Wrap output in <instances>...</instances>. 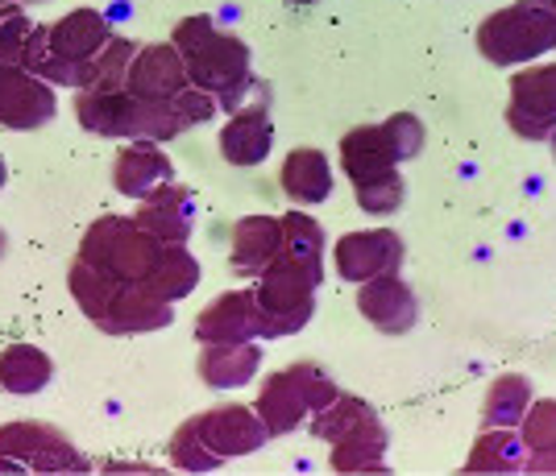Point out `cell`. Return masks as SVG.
Instances as JSON below:
<instances>
[{
	"label": "cell",
	"instance_id": "cell-1",
	"mask_svg": "<svg viewBox=\"0 0 556 476\" xmlns=\"http://www.w3.org/2000/svg\"><path fill=\"white\" fill-rule=\"evenodd\" d=\"M75 257H84L88 266L125 286L154 291L166 303L187 298L200 282V261L184 245L146 232L134 216H100L96 224H88Z\"/></svg>",
	"mask_w": 556,
	"mask_h": 476
},
{
	"label": "cell",
	"instance_id": "cell-2",
	"mask_svg": "<svg viewBox=\"0 0 556 476\" xmlns=\"http://www.w3.org/2000/svg\"><path fill=\"white\" fill-rule=\"evenodd\" d=\"M216 95L195 83L175 100H138L134 91H79L75 116L96 137H125V141H170L216 116Z\"/></svg>",
	"mask_w": 556,
	"mask_h": 476
},
{
	"label": "cell",
	"instance_id": "cell-3",
	"mask_svg": "<svg viewBox=\"0 0 556 476\" xmlns=\"http://www.w3.org/2000/svg\"><path fill=\"white\" fill-rule=\"evenodd\" d=\"M170 42L179 46L191 83L216 95V104L225 113L245 108L257 95V88H262V79H254V70H250V46L241 42L237 34L216 29L212 17H184L175 25Z\"/></svg>",
	"mask_w": 556,
	"mask_h": 476
},
{
	"label": "cell",
	"instance_id": "cell-4",
	"mask_svg": "<svg viewBox=\"0 0 556 476\" xmlns=\"http://www.w3.org/2000/svg\"><path fill=\"white\" fill-rule=\"evenodd\" d=\"M67 291L79 303V311L109 336H141V332H163L166 323H175V303L159 298L154 291L116 282L88 266L84 257L71 261Z\"/></svg>",
	"mask_w": 556,
	"mask_h": 476
},
{
	"label": "cell",
	"instance_id": "cell-5",
	"mask_svg": "<svg viewBox=\"0 0 556 476\" xmlns=\"http://www.w3.org/2000/svg\"><path fill=\"white\" fill-rule=\"evenodd\" d=\"M113 42V29L96 9H71L67 17L50 25H34L25 46V67L42 75L54 88L84 91L92 79V63L104 46Z\"/></svg>",
	"mask_w": 556,
	"mask_h": 476
},
{
	"label": "cell",
	"instance_id": "cell-6",
	"mask_svg": "<svg viewBox=\"0 0 556 476\" xmlns=\"http://www.w3.org/2000/svg\"><path fill=\"white\" fill-rule=\"evenodd\" d=\"M266 439H270V432L254 407L225 402V407H212L195 419H187L170 439L166 455L184 473H212L237 455H254Z\"/></svg>",
	"mask_w": 556,
	"mask_h": 476
},
{
	"label": "cell",
	"instance_id": "cell-7",
	"mask_svg": "<svg viewBox=\"0 0 556 476\" xmlns=\"http://www.w3.org/2000/svg\"><path fill=\"white\" fill-rule=\"evenodd\" d=\"M312 435L325 439L332 455L328 468L332 473H382V455H387V427L378 423V414L366 398L341 394L337 402L312 414Z\"/></svg>",
	"mask_w": 556,
	"mask_h": 476
},
{
	"label": "cell",
	"instance_id": "cell-8",
	"mask_svg": "<svg viewBox=\"0 0 556 476\" xmlns=\"http://www.w3.org/2000/svg\"><path fill=\"white\" fill-rule=\"evenodd\" d=\"M478 50L494 67L535 63L556 50V0H515L478 25Z\"/></svg>",
	"mask_w": 556,
	"mask_h": 476
},
{
	"label": "cell",
	"instance_id": "cell-9",
	"mask_svg": "<svg viewBox=\"0 0 556 476\" xmlns=\"http://www.w3.org/2000/svg\"><path fill=\"white\" fill-rule=\"evenodd\" d=\"M341 394H345V389L337 386L320 364L300 361V364H287V369L270 373V382L257 394L254 410L262 414V423H266L270 435H291L303 419H312V414L325 410L328 402H337Z\"/></svg>",
	"mask_w": 556,
	"mask_h": 476
},
{
	"label": "cell",
	"instance_id": "cell-10",
	"mask_svg": "<svg viewBox=\"0 0 556 476\" xmlns=\"http://www.w3.org/2000/svg\"><path fill=\"white\" fill-rule=\"evenodd\" d=\"M316 291L320 282L312 273L295 266L291 257L278 253L275 266L257 278L254 298L257 316H262V340H282L307 327V319L316 316Z\"/></svg>",
	"mask_w": 556,
	"mask_h": 476
},
{
	"label": "cell",
	"instance_id": "cell-11",
	"mask_svg": "<svg viewBox=\"0 0 556 476\" xmlns=\"http://www.w3.org/2000/svg\"><path fill=\"white\" fill-rule=\"evenodd\" d=\"M88 455L67 435L38 419L0 427V473H88Z\"/></svg>",
	"mask_w": 556,
	"mask_h": 476
},
{
	"label": "cell",
	"instance_id": "cell-12",
	"mask_svg": "<svg viewBox=\"0 0 556 476\" xmlns=\"http://www.w3.org/2000/svg\"><path fill=\"white\" fill-rule=\"evenodd\" d=\"M507 125L523 141H548L556 133V63H535L510 79Z\"/></svg>",
	"mask_w": 556,
	"mask_h": 476
},
{
	"label": "cell",
	"instance_id": "cell-13",
	"mask_svg": "<svg viewBox=\"0 0 556 476\" xmlns=\"http://www.w3.org/2000/svg\"><path fill=\"white\" fill-rule=\"evenodd\" d=\"M54 113H59L54 83H47L22 63H0V129L29 133V129L50 125Z\"/></svg>",
	"mask_w": 556,
	"mask_h": 476
},
{
	"label": "cell",
	"instance_id": "cell-14",
	"mask_svg": "<svg viewBox=\"0 0 556 476\" xmlns=\"http://www.w3.org/2000/svg\"><path fill=\"white\" fill-rule=\"evenodd\" d=\"M403 236L394 228H370V232H349L337 241L332 249V261H337V278L341 282H370V278H382V273H399L403 270Z\"/></svg>",
	"mask_w": 556,
	"mask_h": 476
},
{
	"label": "cell",
	"instance_id": "cell-15",
	"mask_svg": "<svg viewBox=\"0 0 556 476\" xmlns=\"http://www.w3.org/2000/svg\"><path fill=\"white\" fill-rule=\"evenodd\" d=\"M275 145V120H270V83H262L257 95L229 113V125L220 129V154L229 166H257L270 158Z\"/></svg>",
	"mask_w": 556,
	"mask_h": 476
},
{
	"label": "cell",
	"instance_id": "cell-16",
	"mask_svg": "<svg viewBox=\"0 0 556 476\" xmlns=\"http://www.w3.org/2000/svg\"><path fill=\"white\" fill-rule=\"evenodd\" d=\"M357 311L370 319L382 336H407L419 319L416 291L403 282V273H382L362 282L357 291Z\"/></svg>",
	"mask_w": 556,
	"mask_h": 476
},
{
	"label": "cell",
	"instance_id": "cell-17",
	"mask_svg": "<svg viewBox=\"0 0 556 476\" xmlns=\"http://www.w3.org/2000/svg\"><path fill=\"white\" fill-rule=\"evenodd\" d=\"M191 88V75L175 42H150L138 50L125 91H134L138 100H175L179 91Z\"/></svg>",
	"mask_w": 556,
	"mask_h": 476
},
{
	"label": "cell",
	"instance_id": "cell-18",
	"mask_svg": "<svg viewBox=\"0 0 556 476\" xmlns=\"http://www.w3.org/2000/svg\"><path fill=\"white\" fill-rule=\"evenodd\" d=\"M195 340L200 344H241L262 340V316H257L254 291H229L208 303L195 319Z\"/></svg>",
	"mask_w": 556,
	"mask_h": 476
},
{
	"label": "cell",
	"instance_id": "cell-19",
	"mask_svg": "<svg viewBox=\"0 0 556 476\" xmlns=\"http://www.w3.org/2000/svg\"><path fill=\"white\" fill-rule=\"evenodd\" d=\"M282 253V220L275 216H241L229 236V270L237 278H262Z\"/></svg>",
	"mask_w": 556,
	"mask_h": 476
},
{
	"label": "cell",
	"instance_id": "cell-20",
	"mask_svg": "<svg viewBox=\"0 0 556 476\" xmlns=\"http://www.w3.org/2000/svg\"><path fill=\"white\" fill-rule=\"evenodd\" d=\"M341 170L349 175L353 186H366V182L399 175V154H394L387 129H382V125L349 129V133L341 137Z\"/></svg>",
	"mask_w": 556,
	"mask_h": 476
},
{
	"label": "cell",
	"instance_id": "cell-21",
	"mask_svg": "<svg viewBox=\"0 0 556 476\" xmlns=\"http://www.w3.org/2000/svg\"><path fill=\"white\" fill-rule=\"evenodd\" d=\"M134 220H138L146 232L163 236V241L187 245V236H191V228H195V200H191L187 186H179V182L170 179V182H163V186H154L146 200H138Z\"/></svg>",
	"mask_w": 556,
	"mask_h": 476
},
{
	"label": "cell",
	"instance_id": "cell-22",
	"mask_svg": "<svg viewBox=\"0 0 556 476\" xmlns=\"http://www.w3.org/2000/svg\"><path fill=\"white\" fill-rule=\"evenodd\" d=\"M175 179V166L159 150V141H129L113 166V186L129 200H146L154 186Z\"/></svg>",
	"mask_w": 556,
	"mask_h": 476
},
{
	"label": "cell",
	"instance_id": "cell-23",
	"mask_svg": "<svg viewBox=\"0 0 556 476\" xmlns=\"http://www.w3.org/2000/svg\"><path fill=\"white\" fill-rule=\"evenodd\" d=\"M282 195L295 207H316L332 195V162L325 150H291L282 162V175H278Z\"/></svg>",
	"mask_w": 556,
	"mask_h": 476
},
{
	"label": "cell",
	"instance_id": "cell-24",
	"mask_svg": "<svg viewBox=\"0 0 556 476\" xmlns=\"http://www.w3.org/2000/svg\"><path fill=\"white\" fill-rule=\"evenodd\" d=\"M257 364H262V348L254 340L241 344H204L200 352V382L212 389H237L254 382Z\"/></svg>",
	"mask_w": 556,
	"mask_h": 476
},
{
	"label": "cell",
	"instance_id": "cell-25",
	"mask_svg": "<svg viewBox=\"0 0 556 476\" xmlns=\"http://www.w3.org/2000/svg\"><path fill=\"white\" fill-rule=\"evenodd\" d=\"M528 464V443L515 427H482V435L473 439L469 460L462 464V473H523Z\"/></svg>",
	"mask_w": 556,
	"mask_h": 476
},
{
	"label": "cell",
	"instance_id": "cell-26",
	"mask_svg": "<svg viewBox=\"0 0 556 476\" xmlns=\"http://www.w3.org/2000/svg\"><path fill=\"white\" fill-rule=\"evenodd\" d=\"M54 377V361L38 344H9L0 352V389L9 394H42Z\"/></svg>",
	"mask_w": 556,
	"mask_h": 476
},
{
	"label": "cell",
	"instance_id": "cell-27",
	"mask_svg": "<svg viewBox=\"0 0 556 476\" xmlns=\"http://www.w3.org/2000/svg\"><path fill=\"white\" fill-rule=\"evenodd\" d=\"M325 228L316 224L303 207L282 216V257H291L295 266H303L316 282H325Z\"/></svg>",
	"mask_w": 556,
	"mask_h": 476
},
{
	"label": "cell",
	"instance_id": "cell-28",
	"mask_svg": "<svg viewBox=\"0 0 556 476\" xmlns=\"http://www.w3.org/2000/svg\"><path fill=\"white\" fill-rule=\"evenodd\" d=\"M532 382L523 373H503L494 377L482 402V427H519L532 407Z\"/></svg>",
	"mask_w": 556,
	"mask_h": 476
},
{
	"label": "cell",
	"instance_id": "cell-29",
	"mask_svg": "<svg viewBox=\"0 0 556 476\" xmlns=\"http://www.w3.org/2000/svg\"><path fill=\"white\" fill-rule=\"evenodd\" d=\"M134 59H138V46L129 42V38H113V42L96 54L92 79H88V88L84 91H121L125 88V79H129Z\"/></svg>",
	"mask_w": 556,
	"mask_h": 476
},
{
	"label": "cell",
	"instance_id": "cell-30",
	"mask_svg": "<svg viewBox=\"0 0 556 476\" xmlns=\"http://www.w3.org/2000/svg\"><path fill=\"white\" fill-rule=\"evenodd\" d=\"M519 435L528 443V455L535 452H556V402L553 398H540L528 407L523 423H519Z\"/></svg>",
	"mask_w": 556,
	"mask_h": 476
},
{
	"label": "cell",
	"instance_id": "cell-31",
	"mask_svg": "<svg viewBox=\"0 0 556 476\" xmlns=\"http://www.w3.org/2000/svg\"><path fill=\"white\" fill-rule=\"evenodd\" d=\"M353 195H357V207L366 216H394L403 207V200H407V186H403V175H391V179L353 186Z\"/></svg>",
	"mask_w": 556,
	"mask_h": 476
},
{
	"label": "cell",
	"instance_id": "cell-32",
	"mask_svg": "<svg viewBox=\"0 0 556 476\" xmlns=\"http://www.w3.org/2000/svg\"><path fill=\"white\" fill-rule=\"evenodd\" d=\"M382 129H387V137H391L394 154H399V162H412L419 158V150H424V120H419L416 113H394L382 120Z\"/></svg>",
	"mask_w": 556,
	"mask_h": 476
},
{
	"label": "cell",
	"instance_id": "cell-33",
	"mask_svg": "<svg viewBox=\"0 0 556 476\" xmlns=\"http://www.w3.org/2000/svg\"><path fill=\"white\" fill-rule=\"evenodd\" d=\"M34 22L25 13H9L0 22V63H22L25 67V46H29Z\"/></svg>",
	"mask_w": 556,
	"mask_h": 476
},
{
	"label": "cell",
	"instance_id": "cell-34",
	"mask_svg": "<svg viewBox=\"0 0 556 476\" xmlns=\"http://www.w3.org/2000/svg\"><path fill=\"white\" fill-rule=\"evenodd\" d=\"M523 473H556V452H535V455H528Z\"/></svg>",
	"mask_w": 556,
	"mask_h": 476
},
{
	"label": "cell",
	"instance_id": "cell-35",
	"mask_svg": "<svg viewBox=\"0 0 556 476\" xmlns=\"http://www.w3.org/2000/svg\"><path fill=\"white\" fill-rule=\"evenodd\" d=\"M22 4H34V0H0V22H4L9 13H22Z\"/></svg>",
	"mask_w": 556,
	"mask_h": 476
},
{
	"label": "cell",
	"instance_id": "cell-36",
	"mask_svg": "<svg viewBox=\"0 0 556 476\" xmlns=\"http://www.w3.org/2000/svg\"><path fill=\"white\" fill-rule=\"evenodd\" d=\"M9 253V236H4V228H0V257Z\"/></svg>",
	"mask_w": 556,
	"mask_h": 476
},
{
	"label": "cell",
	"instance_id": "cell-37",
	"mask_svg": "<svg viewBox=\"0 0 556 476\" xmlns=\"http://www.w3.org/2000/svg\"><path fill=\"white\" fill-rule=\"evenodd\" d=\"M291 4H316V0H291Z\"/></svg>",
	"mask_w": 556,
	"mask_h": 476
},
{
	"label": "cell",
	"instance_id": "cell-38",
	"mask_svg": "<svg viewBox=\"0 0 556 476\" xmlns=\"http://www.w3.org/2000/svg\"><path fill=\"white\" fill-rule=\"evenodd\" d=\"M548 141H553V158H556V133H553V137H548Z\"/></svg>",
	"mask_w": 556,
	"mask_h": 476
}]
</instances>
